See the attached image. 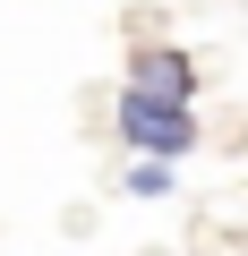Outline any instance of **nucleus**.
Here are the masks:
<instances>
[{
	"instance_id": "3",
	"label": "nucleus",
	"mask_w": 248,
	"mask_h": 256,
	"mask_svg": "<svg viewBox=\"0 0 248 256\" xmlns=\"http://www.w3.org/2000/svg\"><path fill=\"white\" fill-rule=\"evenodd\" d=\"M129 188H137V196H163V188H171V162H137Z\"/></svg>"
},
{
	"instance_id": "1",
	"label": "nucleus",
	"mask_w": 248,
	"mask_h": 256,
	"mask_svg": "<svg viewBox=\"0 0 248 256\" xmlns=\"http://www.w3.org/2000/svg\"><path fill=\"white\" fill-rule=\"evenodd\" d=\"M120 137H129L137 154H188L197 146V120H188V102H171V94H146V86H129L120 94Z\"/></svg>"
},
{
	"instance_id": "2",
	"label": "nucleus",
	"mask_w": 248,
	"mask_h": 256,
	"mask_svg": "<svg viewBox=\"0 0 248 256\" xmlns=\"http://www.w3.org/2000/svg\"><path fill=\"white\" fill-rule=\"evenodd\" d=\"M137 86H146V94L188 102V94H197V60H188V52H171V43H146V52H137Z\"/></svg>"
}]
</instances>
